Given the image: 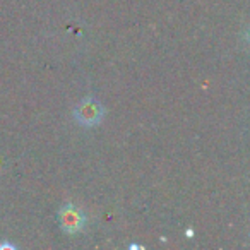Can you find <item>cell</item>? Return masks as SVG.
<instances>
[{"label":"cell","mask_w":250,"mask_h":250,"mask_svg":"<svg viewBox=\"0 0 250 250\" xmlns=\"http://www.w3.org/2000/svg\"><path fill=\"white\" fill-rule=\"evenodd\" d=\"M247 38H249V43H250V31H247Z\"/></svg>","instance_id":"cell-4"},{"label":"cell","mask_w":250,"mask_h":250,"mask_svg":"<svg viewBox=\"0 0 250 250\" xmlns=\"http://www.w3.org/2000/svg\"><path fill=\"white\" fill-rule=\"evenodd\" d=\"M104 117V108L94 98H86L74 108V118L83 127H94Z\"/></svg>","instance_id":"cell-1"},{"label":"cell","mask_w":250,"mask_h":250,"mask_svg":"<svg viewBox=\"0 0 250 250\" xmlns=\"http://www.w3.org/2000/svg\"><path fill=\"white\" fill-rule=\"evenodd\" d=\"M59 223L63 233L77 235L86 228V214H84L83 209L67 202L59 209Z\"/></svg>","instance_id":"cell-2"},{"label":"cell","mask_w":250,"mask_h":250,"mask_svg":"<svg viewBox=\"0 0 250 250\" xmlns=\"http://www.w3.org/2000/svg\"><path fill=\"white\" fill-rule=\"evenodd\" d=\"M14 249V245H11V243H0V249Z\"/></svg>","instance_id":"cell-3"}]
</instances>
